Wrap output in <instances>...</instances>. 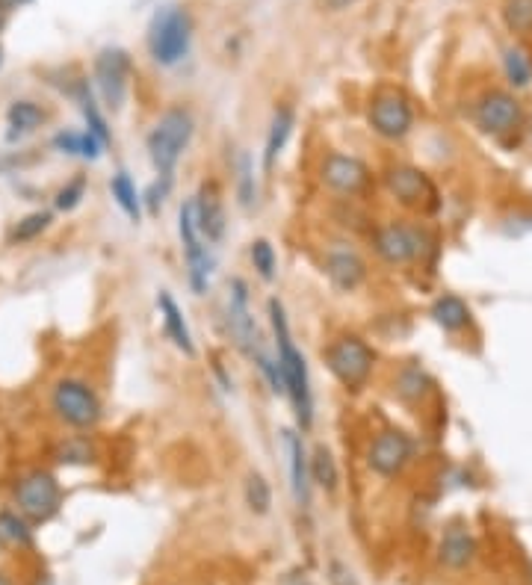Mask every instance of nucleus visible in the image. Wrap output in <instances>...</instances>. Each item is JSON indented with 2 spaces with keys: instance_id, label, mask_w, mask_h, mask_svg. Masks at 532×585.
<instances>
[{
  "instance_id": "nucleus-1",
  "label": "nucleus",
  "mask_w": 532,
  "mask_h": 585,
  "mask_svg": "<svg viewBox=\"0 0 532 585\" xmlns=\"http://www.w3.org/2000/svg\"><path fill=\"white\" fill-rule=\"evenodd\" d=\"M269 320H272V331H275V346H278V370L284 379V393L290 396L296 423L302 432L311 429L314 423V393H311V376H308V364L305 355L296 349L293 334H290V323L284 314V305L278 299H269Z\"/></svg>"
},
{
  "instance_id": "nucleus-2",
  "label": "nucleus",
  "mask_w": 532,
  "mask_h": 585,
  "mask_svg": "<svg viewBox=\"0 0 532 585\" xmlns=\"http://www.w3.org/2000/svg\"><path fill=\"white\" fill-rule=\"evenodd\" d=\"M196 133V122L193 113L184 107H169L148 133L145 148L151 157V166L160 178H172L178 169V160L184 157V151L190 148Z\"/></svg>"
},
{
  "instance_id": "nucleus-3",
  "label": "nucleus",
  "mask_w": 532,
  "mask_h": 585,
  "mask_svg": "<svg viewBox=\"0 0 532 585\" xmlns=\"http://www.w3.org/2000/svg\"><path fill=\"white\" fill-rule=\"evenodd\" d=\"M148 54L157 65H178L193 45V18L184 6H163L148 24Z\"/></svg>"
},
{
  "instance_id": "nucleus-4",
  "label": "nucleus",
  "mask_w": 532,
  "mask_h": 585,
  "mask_svg": "<svg viewBox=\"0 0 532 585\" xmlns=\"http://www.w3.org/2000/svg\"><path fill=\"white\" fill-rule=\"evenodd\" d=\"M323 361L332 370V376L346 390H361L376 367V352L370 343L358 334H340L323 349Z\"/></svg>"
},
{
  "instance_id": "nucleus-5",
  "label": "nucleus",
  "mask_w": 532,
  "mask_h": 585,
  "mask_svg": "<svg viewBox=\"0 0 532 585\" xmlns=\"http://www.w3.org/2000/svg\"><path fill=\"white\" fill-rule=\"evenodd\" d=\"M60 503H63L60 482L48 470H30L15 485L18 515H24V518L33 520V523H45V520L54 518L60 512Z\"/></svg>"
},
{
  "instance_id": "nucleus-6",
  "label": "nucleus",
  "mask_w": 532,
  "mask_h": 585,
  "mask_svg": "<svg viewBox=\"0 0 532 585\" xmlns=\"http://www.w3.org/2000/svg\"><path fill=\"white\" fill-rule=\"evenodd\" d=\"M225 320H228V331H231V337H234V346H237L246 358H252L255 364L264 361L269 352H266L264 337H261L258 325H255V317H252V308H249V287H246L243 278H234V281L228 284V311H225Z\"/></svg>"
},
{
  "instance_id": "nucleus-7",
  "label": "nucleus",
  "mask_w": 532,
  "mask_h": 585,
  "mask_svg": "<svg viewBox=\"0 0 532 585\" xmlns=\"http://www.w3.org/2000/svg\"><path fill=\"white\" fill-rule=\"evenodd\" d=\"M51 408L71 429H92L101 420V399L83 379H60L51 390Z\"/></svg>"
},
{
  "instance_id": "nucleus-8",
  "label": "nucleus",
  "mask_w": 532,
  "mask_h": 585,
  "mask_svg": "<svg viewBox=\"0 0 532 585\" xmlns=\"http://www.w3.org/2000/svg\"><path fill=\"white\" fill-rule=\"evenodd\" d=\"M178 234H181V246H184V258H187V275H190V287L193 293L204 296L207 284H210V266L213 258L207 252V240L201 237L199 222H196V198L184 201L178 210Z\"/></svg>"
},
{
  "instance_id": "nucleus-9",
  "label": "nucleus",
  "mask_w": 532,
  "mask_h": 585,
  "mask_svg": "<svg viewBox=\"0 0 532 585\" xmlns=\"http://www.w3.org/2000/svg\"><path fill=\"white\" fill-rule=\"evenodd\" d=\"M131 71L133 60L125 48H104L98 51L95 63H92V77H95V86L104 98V104L119 113L125 98H128V86H131Z\"/></svg>"
},
{
  "instance_id": "nucleus-10",
  "label": "nucleus",
  "mask_w": 532,
  "mask_h": 585,
  "mask_svg": "<svg viewBox=\"0 0 532 585\" xmlns=\"http://www.w3.org/2000/svg\"><path fill=\"white\" fill-rule=\"evenodd\" d=\"M373 246H376V255L391 263V266H402V263H411V260L423 258L426 249L432 246L429 234L417 225H402V222H391L385 228L376 231L373 237Z\"/></svg>"
},
{
  "instance_id": "nucleus-11",
  "label": "nucleus",
  "mask_w": 532,
  "mask_h": 585,
  "mask_svg": "<svg viewBox=\"0 0 532 585\" xmlns=\"http://www.w3.org/2000/svg\"><path fill=\"white\" fill-rule=\"evenodd\" d=\"M385 184L391 195L397 198L402 207L417 210V213H435L438 210V190L429 181L426 172H420L417 166H391L385 175Z\"/></svg>"
},
{
  "instance_id": "nucleus-12",
  "label": "nucleus",
  "mask_w": 532,
  "mask_h": 585,
  "mask_svg": "<svg viewBox=\"0 0 532 585\" xmlns=\"http://www.w3.org/2000/svg\"><path fill=\"white\" fill-rule=\"evenodd\" d=\"M473 119H476V128L488 136H506L512 130H518L524 125V107L521 101L512 95V92H488L479 98L476 110H473Z\"/></svg>"
},
{
  "instance_id": "nucleus-13",
  "label": "nucleus",
  "mask_w": 532,
  "mask_h": 585,
  "mask_svg": "<svg viewBox=\"0 0 532 585\" xmlns=\"http://www.w3.org/2000/svg\"><path fill=\"white\" fill-rule=\"evenodd\" d=\"M414 458V441L402 429H385L373 438L367 450V464L382 479H397Z\"/></svg>"
},
{
  "instance_id": "nucleus-14",
  "label": "nucleus",
  "mask_w": 532,
  "mask_h": 585,
  "mask_svg": "<svg viewBox=\"0 0 532 585\" xmlns=\"http://www.w3.org/2000/svg\"><path fill=\"white\" fill-rule=\"evenodd\" d=\"M320 181L337 195H361L370 190L373 175L364 160L334 151L320 166Z\"/></svg>"
},
{
  "instance_id": "nucleus-15",
  "label": "nucleus",
  "mask_w": 532,
  "mask_h": 585,
  "mask_svg": "<svg viewBox=\"0 0 532 585\" xmlns=\"http://www.w3.org/2000/svg\"><path fill=\"white\" fill-rule=\"evenodd\" d=\"M370 128L382 139H402L414 128V110L411 101L399 92H382L370 101Z\"/></svg>"
},
{
  "instance_id": "nucleus-16",
  "label": "nucleus",
  "mask_w": 532,
  "mask_h": 585,
  "mask_svg": "<svg viewBox=\"0 0 532 585\" xmlns=\"http://www.w3.org/2000/svg\"><path fill=\"white\" fill-rule=\"evenodd\" d=\"M323 266H326L332 287L340 293H352L367 281V263L361 260L358 252H352L346 246H332L323 258Z\"/></svg>"
},
{
  "instance_id": "nucleus-17",
  "label": "nucleus",
  "mask_w": 532,
  "mask_h": 585,
  "mask_svg": "<svg viewBox=\"0 0 532 585\" xmlns=\"http://www.w3.org/2000/svg\"><path fill=\"white\" fill-rule=\"evenodd\" d=\"M196 222L207 243H219L225 237L228 219H225V204H222L216 184H204L196 195Z\"/></svg>"
},
{
  "instance_id": "nucleus-18",
  "label": "nucleus",
  "mask_w": 532,
  "mask_h": 585,
  "mask_svg": "<svg viewBox=\"0 0 532 585\" xmlns=\"http://www.w3.org/2000/svg\"><path fill=\"white\" fill-rule=\"evenodd\" d=\"M284 447L290 455V491L299 503V509L311 506V458L305 453L299 432H284Z\"/></svg>"
},
{
  "instance_id": "nucleus-19",
  "label": "nucleus",
  "mask_w": 532,
  "mask_h": 585,
  "mask_svg": "<svg viewBox=\"0 0 532 585\" xmlns=\"http://www.w3.org/2000/svg\"><path fill=\"white\" fill-rule=\"evenodd\" d=\"M157 308H160V317H163V328H166V337L175 343V349H181L187 358H196V343H193V331L184 320V311L181 305L172 299V293L160 290L157 296Z\"/></svg>"
},
{
  "instance_id": "nucleus-20",
  "label": "nucleus",
  "mask_w": 532,
  "mask_h": 585,
  "mask_svg": "<svg viewBox=\"0 0 532 585\" xmlns=\"http://www.w3.org/2000/svg\"><path fill=\"white\" fill-rule=\"evenodd\" d=\"M476 556V541L473 535L462 529V526H450L441 538V547H438V559L441 565H447L450 571H462L473 562Z\"/></svg>"
},
{
  "instance_id": "nucleus-21",
  "label": "nucleus",
  "mask_w": 532,
  "mask_h": 585,
  "mask_svg": "<svg viewBox=\"0 0 532 585\" xmlns=\"http://www.w3.org/2000/svg\"><path fill=\"white\" fill-rule=\"evenodd\" d=\"M293 128H296V113L293 107H278L272 122H269V133H266V145H264V172H272L275 160L284 154L290 136H293Z\"/></svg>"
},
{
  "instance_id": "nucleus-22",
  "label": "nucleus",
  "mask_w": 532,
  "mask_h": 585,
  "mask_svg": "<svg viewBox=\"0 0 532 585\" xmlns=\"http://www.w3.org/2000/svg\"><path fill=\"white\" fill-rule=\"evenodd\" d=\"M432 320H435L438 328L456 334V331H465L467 325H470V320H473V314H470V308H467V302L462 296L444 293V296L435 299V305H432Z\"/></svg>"
},
{
  "instance_id": "nucleus-23",
  "label": "nucleus",
  "mask_w": 532,
  "mask_h": 585,
  "mask_svg": "<svg viewBox=\"0 0 532 585\" xmlns=\"http://www.w3.org/2000/svg\"><path fill=\"white\" fill-rule=\"evenodd\" d=\"M6 119H9V139H18L24 133H33L36 128H42L48 122V113L36 104V101H15L9 104L6 110Z\"/></svg>"
},
{
  "instance_id": "nucleus-24",
  "label": "nucleus",
  "mask_w": 532,
  "mask_h": 585,
  "mask_svg": "<svg viewBox=\"0 0 532 585\" xmlns=\"http://www.w3.org/2000/svg\"><path fill=\"white\" fill-rule=\"evenodd\" d=\"M54 148L63 151V154H74V157H83V160H98L104 145L98 136H92L89 130L83 133H74V130H60L54 136Z\"/></svg>"
},
{
  "instance_id": "nucleus-25",
  "label": "nucleus",
  "mask_w": 532,
  "mask_h": 585,
  "mask_svg": "<svg viewBox=\"0 0 532 585\" xmlns=\"http://www.w3.org/2000/svg\"><path fill=\"white\" fill-rule=\"evenodd\" d=\"M311 482H317L326 494L337 491V482H340V470H337V461L329 447H317L311 455Z\"/></svg>"
},
{
  "instance_id": "nucleus-26",
  "label": "nucleus",
  "mask_w": 532,
  "mask_h": 585,
  "mask_svg": "<svg viewBox=\"0 0 532 585\" xmlns=\"http://www.w3.org/2000/svg\"><path fill=\"white\" fill-rule=\"evenodd\" d=\"M110 193L116 198V204L125 210V216H128L131 222H139V216H142V198L136 193V184H133L128 172H116V175H113Z\"/></svg>"
},
{
  "instance_id": "nucleus-27",
  "label": "nucleus",
  "mask_w": 532,
  "mask_h": 585,
  "mask_svg": "<svg viewBox=\"0 0 532 585\" xmlns=\"http://www.w3.org/2000/svg\"><path fill=\"white\" fill-rule=\"evenodd\" d=\"M503 21L512 33H532V0H503Z\"/></svg>"
},
{
  "instance_id": "nucleus-28",
  "label": "nucleus",
  "mask_w": 532,
  "mask_h": 585,
  "mask_svg": "<svg viewBox=\"0 0 532 585\" xmlns=\"http://www.w3.org/2000/svg\"><path fill=\"white\" fill-rule=\"evenodd\" d=\"M48 225H51V213H45V210L27 213L24 219H18V225L12 228L9 240H12V243H27V240H36L42 231H48Z\"/></svg>"
},
{
  "instance_id": "nucleus-29",
  "label": "nucleus",
  "mask_w": 532,
  "mask_h": 585,
  "mask_svg": "<svg viewBox=\"0 0 532 585\" xmlns=\"http://www.w3.org/2000/svg\"><path fill=\"white\" fill-rule=\"evenodd\" d=\"M246 506L255 515H266L272 506V488L261 473H249V479H246Z\"/></svg>"
},
{
  "instance_id": "nucleus-30",
  "label": "nucleus",
  "mask_w": 532,
  "mask_h": 585,
  "mask_svg": "<svg viewBox=\"0 0 532 585\" xmlns=\"http://www.w3.org/2000/svg\"><path fill=\"white\" fill-rule=\"evenodd\" d=\"M426 390H429V379H426V373H423L420 367H405V370L399 373L397 393L405 399V402H417V399H423V396H426Z\"/></svg>"
},
{
  "instance_id": "nucleus-31",
  "label": "nucleus",
  "mask_w": 532,
  "mask_h": 585,
  "mask_svg": "<svg viewBox=\"0 0 532 585\" xmlns=\"http://www.w3.org/2000/svg\"><path fill=\"white\" fill-rule=\"evenodd\" d=\"M54 458L60 464H92L95 461V447L86 438H68L54 450Z\"/></svg>"
},
{
  "instance_id": "nucleus-32",
  "label": "nucleus",
  "mask_w": 532,
  "mask_h": 585,
  "mask_svg": "<svg viewBox=\"0 0 532 585\" xmlns=\"http://www.w3.org/2000/svg\"><path fill=\"white\" fill-rule=\"evenodd\" d=\"M249 258H252V266L258 269V275L264 281H272L275 272H278V258H275V249L269 240H255L252 249H249Z\"/></svg>"
},
{
  "instance_id": "nucleus-33",
  "label": "nucleus",
  "mask_w": 532,
  "mask_h": 585,
  "mask_svg": "<svg viewBox=\"0 0 532 585\" xmlns=\"http://www.w3.org/2000/svg\"><path fill=\"white\" fill-rule=\"evenodd\" d=\"M503 68H506V77H509V83H512V86H518V89L530 86L532 68L521 51H515V48H512V51H506V57H503Z\"/></svg>"
},
{
  "instance_id": "nucleus-34",
  "label": "nucleus",
  "mask_w": 532,
  "mask_h": 585,
  "mask_svg": "<svg viewBox=\"0 0 532 585\" xmlns=\"http://www.w3.org/2000/svg\"><path fill=\"white\" fill-rule=\"evenodd\" d=\"M0 532L12 541V544H21V547H27L30 541H33V532H30V526H27V518L21 515H15V512H3L0 515Z\"/></svg>"
},
{
  "instance_id": "nucleus-35",
  "label": "nucleus",
  "mask_w": 532,
  "mask_h": 585,
  "mask_svg": "<svg viewBox=\"0 0 532 585\" xmlns=\"http://www.w3.org/2000/svg\"><path fill=\"white\" fill-rule=\"evenodd\" d=\"M83 195H86V178H83V175H77L74 181H68L66 187H63V190L57 193V198H54V204H57V210H63V213H71V210H77V207H80Z\"/></svg>"
},
{
  "instance_id": "nucleus-36",
  "label": "nucleus",
  "mask_w": 532,
  "mask_h": 585,
  "mask_svg": "<svg viewBox=\"0 0 532 585\" xmlns=\"http://www.w3.org/2000/svg\"><path fill=\"white\" fill-rule=\"evenodd\" d=\"M240 204L249 210L255 204V175H252V160L249 154L240 157Z\"/></svg>"
},
{
  "instance_id": "nucleus-37",
  "label": "nucleus",
  "mask_w": 532,
  "mask_h": 585,
  "mask_svg": "<svg viewBox=\"0 0 532 585\" xmlns=\"http://www.w3.org/2000/svg\"><path fill=\"white\" fill-rule=\"evenodd\" d=\"M169 187H172V178H160L157 184H151V187H148V193H145L142 201L148 204V210H151V213H157V210L163 207V198L169 195Z\"/></svg>"
},
{
  "instance_id": "nucleus-38",
  "label": "nucleus",
  "mask_w": 532,
  "mask_h": 585,
  "mask_svg": "<svg viewBox=\"0 0 532 585\" xmlns=\"http://www.w3.org/2000/svg\"><path fill=\"white\" fill-rule=\"evenodd\" d=\"M329 583L332 585H361L358 580H355V574L343 565V562H337V559H332L329 562Z\"/></svg>"
},
{
  "instance_id": "nucleus-39",
  "label": "nucleus",
  "mask_w": 532,
  "mask_h": 585,
  "mask_svg": "<svg viewBox=\"0 0 532 585\" xmlns=\"http://www.w3.org/2000/svg\"><path fill=\"white\" fill-rule=\"evenodd\" d=\"M358 0H320V6L326 9V12H343V9H352Z\"/></svg>"
},
{
  "instance_id": "nucleus-40",
  "label": "nucleus",
  "mask_w": 532,
  "mask_h": 585,
  "mask_svg": "<svg viewBox=\"0 0 532 585\" xmlns=\"http://www.w3.org/2000/svg\"><path fill=\"white\" fill-rule=\"evenodd\" d=\"M6 15H9V12H3V9H0V30L6 27Z\"/></svg>"
},
{
  "instance_id": "nucleus-41",
  "label": "nucleus",
  "mask_w": 532,
  "mask_h": 585,
  "mask_svg": "<svg viewBox=\"0 0 532 585\" xmlns=\"http://www.w3.org/2000/svg\"><path fill=\"white\" fill-rule=\"evenodd\" d=\"M0 68H3V48H0Z\"/></svg>"
},
{
  "instance_id": "nucleus-42",
  "label": "nucleus",
  "mask_w": 532,
  "mask_h": 585,
  "mask_svg": "<svg viewBox=\"0 0 532 585\" xmlns=\"http://www.w3.org/2000/svg\"><path fill=\"white\" fill-rule=\"evenodd\" d=\"M0 585H9V583H6V580H3V577H0Z\"/></svg>"
},
{
  "instance_id": "nucleus-43",
  "label": "nucleus",
  "mask_w": 532,
  "mask_h": 585,
  "mask_svg": "<svg viewBox=\"0 0 532 585\" xmlns=\"http://www.w3.org/2000/svg\"><path fill=\"white\" fill-rule=\"evenodd\" d=\"M21 3H30V0H21Z\"/></svg>"
},
{
  "instance_id": "nucleus-44",
  "label": "nucleus",
  "mask_w": 532,
  "mask_h": 585,
  "mask_svg": "<svg viewBox=\"0 0 532 585\" xmlns=\"http://www.w3.org/2000/svg\"><path fill=\"white\" fill-rule=\"evenodd\" d=\"M302 585H308V583H305V580H302Z\"/></svg>"
}]
</instances>
